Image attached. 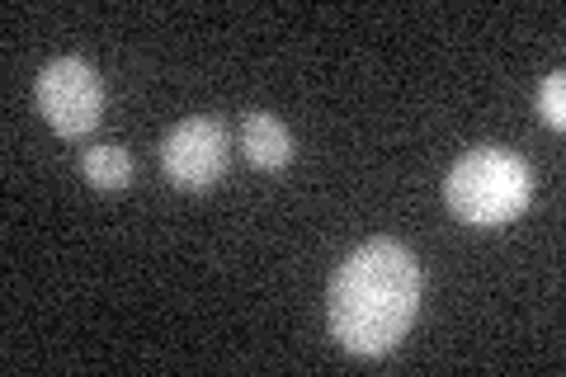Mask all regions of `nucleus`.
Wrapping results in <instances>:
<instances>
[{
    "instance_id": "obj_1",
    "label": "nucleus",
    "mask_w": 566,
    "mask_h": 377,
    "mask_svg": "<svg viewBox=\"0 0 566 377\" xmlns=\"http://www.w3.org/2000/svg\"><path fill=\"white\" fill-rule=\"evenodd\" d=\"M420 312V264L401 241H364L335 269L326 321L340 349L359 358L392 354Z\"/></svg>"
},
{
    "instance_id": "obj_2",
    "label": "nucleus",
    "mask_w": 566,
    "mask_h": 377,
    "mask_svg": "<svg viewBox=\"0 0 566 377\" xmlns=\"http://www.w3.org/2000/svg\"><path fill=\"white\" fill-rule=\"evenodd\" d=\"M534 199V175L505 147H472L444 179V203L468 227H505Z\"/></svg>"
},
{
    "instance_id": "obj_3",
    "label": "nucleus",
    "mask_w": 566,
    "mask_h": 377,
    "mask_svg": "<svg viewBox=\"0 0 566 377\" xmlns=\"http://www.w3.org/2000/svg\"><path fill=\"white\" fill-rule=\"evenodd\" d=\"M39 114L57 137H85L95 133V123L104 114V85L95 76L91 62L81 57H52L39 71Z\"/></svg>"
},
{
    "instance_id": "obj_4",
    "label": "nucleus",
    "mask_w": 566,
    "mask_h": 377,
    "mask_svg": "<svg viewBox=\"0 0 566 377\" xmlns=\"http://www.w3.org/2000/svg\"><path fill=\"white\" fill-rule=\"evenodd\" d=\"M232 160V137L218 118H185L161 137V170L175 189H212Z\"/></svg>"
},
{
    "instance_id": "obj_5",
    "label": "nucleus",
    "mask_w": 566,
    "mask_h": 377,
    "mask_svg": "<svg viewBox=\"0 0 566 377\" xmlns=\"http://www.w3.org/2000/svg\"><path fill=\"white\" fill-rule=\"evenodd\" d=\"M241 147L255 170H283L293 160V133L274 114H245L241 123Z\"/></svg>"
},
{
    "instance_id": "obj_6",
    "label": "nucleus",
    "mask_w": 566,
    "mask_h": 377,
    "mask_svg": "<svg viewBox=\"0 0 566 377\" xmlns=\"http://www.w3.org/2000/svg\"><path fill=\"white\" fill-rule=\"evenodd\" d=\"M81 175L91 179L99 193H118V189H128V179H133V156L123 147H91L81 156Z\"/></svg>"
},
{
    "instance_id": "obj_7",
    "label": "nucleus",
    "mask_w": 566,
    "mask_h": 377,
    "mask_svg": "<svg viewBox=\"0 0 566 377\" xmlns=\"http://www.w3.org/2000/svg\"><path fill=\"white\" fill-rule=\"evenodd\" d=\"M538 118L547 128H566V76L562 71H553L538 90Z\"/></svg>"
}]
</instances>
